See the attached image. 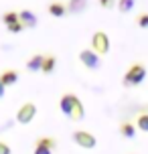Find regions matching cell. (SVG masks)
Listing matches in <instances>:
<instances>
[{
	"label": "cell",
	"mask_w": 148,
	"mask_h": 154,
	"mask_svg": "<svg viewBox=\"0 0 148 154\" xmlns=\"http://www.w3.org/2000/svg\"><path fill=\"white\" fill-rule=\"evenodd\" d=\"M144 79H146V67H144L142 63H134L132 67L126 71L122 83H124V87H136V85H140Z\"/></svg>",
	"instance_id": "obj_1"
},
{
	"label": "cell",
	"mask_w": 148,
	"mask_h": 154,
	"mask_svg": "<svg viewBox=\"0 0 148 154\" xmlns=\"http://www.w3.org/2000/svg\"><path fill=\"white\" fill-rule=\"evenodd\" d=\"M91 51H94L95 55H100V57L108 55V51H109V37L103 31L94 32V37H91Z\"/></svg>",
	"instance_id": "obj_2"
},
{
	"label": "cell",
	"mask_w": 148,
	"mask_h": 154,
	"mask_svg": "<svg viewBox=\"0 0 148 154\" xmlns=\"http://www.w3.org/2000/svg\"><path fill=\"white\" fill-rule=\"evenodd\" d=\"M79 61H81L83 67H87V69H91V71H97L101 67V57L95 55L91 49H81L79 51Z\"/></svg>",
	"instance_id": "obj_3"
},
{
	"label": "cell",
	"mask_w": 148,
	"mask_h": 154,
	"mask_svg": "<svg viewBox=\"0 0 148 154\" xmlns=\"http://www.w3.org/2000/svg\"><path fill=\"white\" fill-rule=\"evenodd\" d=\"M73 142H75L79 148H85V150H91V148H95V144H97L95 136L89 134V132H85V130H75L73 132Z\"/></svg>",
	"instance_id": "obj_4"
},
{
	"label": "cell",
	"mask_w": 148,
	"mask_h": 154,
	"mask_svg": "<svg viewBox=\"0 0 148 154\" xmlns=\"http://www.w3.org/2000/svg\"><path fill=\"white\" fill-rule=\"evenodd\" d=\"M35 116H37V106L31 103V101H26V103H23V106L18 108V112H16V122L18 124H31Z\"/></svg>",
	"instance_id": "obj_5"
},
{
	"label": "cell",
	"mask_w": 148,
	"mask_h": 154,
	"mask_svg": "<svg viewBox=\"0 0 148 154\" xmlns=\"http://www.w3.org/2000/svg\"><path fill=\"white\" fill-rule=\"evenodd\" d=\"M57 148V140L49 138V136H43L35 142V150L32 154H53V150Z\"/></svg>",
	"instance_id": "obj_6"
},
{
	"label": "cell",
	"mask_w": 148,
	"mask_h": 154,
	"mask_svg": "<svg viewBox=\"0 0 148 154\" xmlns=\"http://www.w3.org/2000/svg\"><path fill=\"white\" fill-rule=\"evenodd\" d=\"M18 23L23 24L24 29H35L39 24V20H37V14L35 12H31V10H20L18 12Z\"/></svg>",
	"instance_id": "obj_7"
},
{
	"label": "cell",
	"mask_w": 148,
	"mask_h": 154,
	"mask_svg": "<svg viewBox=\"0 0 148 154\" xmlns=\"http://www.w3.org/2000/svg\"><path fill=\"white\" fill-rule=\"evenodd\" d=\"M87 4H89L87 0H69V4H65V10L69 14H81V12H85Z\"/></svg>",
	"instance_id": "obj_8"
},
{
	"label": "cell",
	"mask_w": 148,
	"mask_h": 154,
	"mask_svg": "<svg viewBox=\"0 0 148 154\" xmlns=\"http://www.w3.org/2000/svg\"><path fill=\"white\" fill-rule=\"evenodd\" d=\"M77 100V95L75 93H65L61 100H59V108H61V112L65 116L71 114V109H73V101Z\"/></svg>",
	"instance_id": "obj_9"
},
{
	"label": "cell",
	"mask_w": 148,
	"mask_h": 154,
	"mask_svg": "<svg viewBox=\"0 0 148 154\" xmlns=\"http://www.w3.org/2000/svg\"><path fill=\"white\" fill-rule=\"evenodd\" d=\"M47 10H49V14L51 16H55V18H63V16L67 14V10H65V2H51L47 6Z\"/></svg>",
	"instance_id": "obj_10"
},
{
	"label": "cell",
	"mask_w": 148,
	"mask_h": 154,
	"mask_svg": "<svg viewBox=\"0 0 148 154\" xmlns=\"http://www.w3.org/2000/svg\"><path fill=\"white\" fill-rule=\"evenodd\" d=\"M0 81H2V85L4 87H10V85H14L16 81H18V73H16L14 69H6L0 73Z\"/></svg>",
	"instance_id": "obj_11"
},
{
	"label": "cell",
	"mask_w": 148,
	"mask_h": 154,
	"mask_svg": "<svg viewBox=\"0 0 148 154\" xmlns=\"http://www.w3.org/2000/svg\"><path fill=\"white\" fill-rule=\"evenodd\" d=\"M43 57H45V55H32L31 59L26 61V71H32V73L41 71V65H43Z\"/></svg>",
	"instance_id": "obj_12"
},
{
	"label": "cell",
	"mask_w": 148,
	"mask_h": 154,
	"mask_svg": "<svg viewBox=\"0 0 148 154\" xmlns=\"http://www.w3.org/2000/svg\"><path fill=\"white\" fill-rule=\"evenodd\" d=\"M55 65H57V57H55V55L43 57V65H41V71L49 75V73H53V71H55Z\"/></svg>",
	"instance_id": "obj_13"
},
{
	"label": "cell",
	"mask_w": 148,
	"mask_h": 154,
	"mask_svg": "<svg viewBox=\"0 0 148 154\" xmlns=\"http://www.w3.org/2000/svg\"><path fill=\"white\" fill-rule=\"evenodd\" d=\"M69 118L73 120V122H79V120H83V106H81V101H79V100L73 101V109H71Z\"/></svg>",
	"instance_id": "obj_14"
},
{
	"label": "cell",
	"mask_w": 148,
	"mask_h": 154,
	"mask_svg": "<svg viewBox=\"0 0 148 154\" xmlns=\"http://www.w3.org/2000/svg\"><path fill=\"white\" fill-rule=\"evenodd\" d=\"M134 6H136V0H118V10H120V14L132 12Z\"/></svg>",
	"instance_id": "obj_15"
},
{
	"label": "cell",
	"mask_w": 148,
	"mask_h": 154,
	"mask_svg": "<svg viewBox=\"0 0 148 154\" xmlns=\"http://www.w3.org/2000/svg\"><path fill=\"white\" fill-rule=\"evenodd\" d=\"M120 134H122L124 138H134V136H136V126L130 124V122H124L120 126Z\"/></svg>",
	"instance_id": "obj_16"
},
{
	"label": "cell",
	"mask_w": 148,
	"mask_h": 154,
	"mask_svg": "<svg viewBox=\"0 0 148 154\" xmlns=\"http://www.w3.org/2000/svg\"><path fill=\"white\" fill-rule=\"evenodd\" d=\"M136 130L148 132V114H140L136 118Z\"/></svg>",
	"instance_id": "obj_17"
},
{
	"label": "cell",
	"mask_w": 148,
	"mask_h": 154,
	"mask_svg": "<svg viewBox=\"0 0 148 154\" xmlns=\"http://www.w3.org/2000/svg\"><path fill=\"white\" fill-rule=\"evenodd\" d=\"M16 20H18V12H14V10H8V12H4V14H2V23L6 24H12V23H16Z\"/></svg>",
	"instance_id": "obj_18"
},
{
	"label": "cell",
	"mask_w": 148,
	"mask_h": 154,
	"mask_svg": "<svg viewBox=\"0 0 148 154\" xmlns=\"http://www.w3.org/2000/svg\"><path fill=\"white\" fill-rule=\"evenodd\" d=\"M6 29H8V32H12V35H16V32H23V31H24V26L18 23V20H16V23H12V24H8Z\"/></svg>",
	"instance_id": "obj_19"
},
{
	"label": "cell",
	"mask_w": 148,
	"mask_h": 154,
	"mask_svg": "<svg viewBox=\"0 0 148 154\" xmlns=\"http://www.w3.org/2000/svg\"><path fill=\"white\" fill-rule=\"evenodd\" d=\"M136 23H138L140 29H148V12H142V14L136 18Z\"/></svg>",
	"instance_id": "obj_20"
},
{
	"label": "cell",
	"mask_w": 148,
	"mask_h": 154,
	"mask_svg": "<svg viewBox=\"0 0 148 154\" xmlns=\"http://www.w3.org/2000/svg\"><path fill=\"white\" fill-rule=\"evenodd\" d=\"M10 152H12L10 146H8L6 142H2V140H0V154H10Z\"/></svg>",
	"instance_id": "obj_21"
},
{
	"label": "cell",
	"mask_w": 148,
	"mask_h": 154,
	"mask_svg": "<svg viewBox=\"0 0 148 154\" xmlns=\"http://www.w3.org/2000/svg\"><path fill=\"white\" fill-rule=\"evenodd\" d=\"M100 4L103 8H112V6H114V0H100Z\"/></svg>",
	"instance_id": "obj_22"
},
{
	"label": "cell",
	"mask_w": 148,
	"mask_h": 154,
	"mask_svg": "<svg viewBox=\"0 0 148 154\" xmlns=\"http://www.w3.org/2000/svg\"><path fill=\"white\" fill-rule=\"evenodd\" d=\"M4 91H6V87H4V85H2V81H0V100L4 97Z\"/></svg>",
	"instance_id": "obj_23"
}]
</instances>
